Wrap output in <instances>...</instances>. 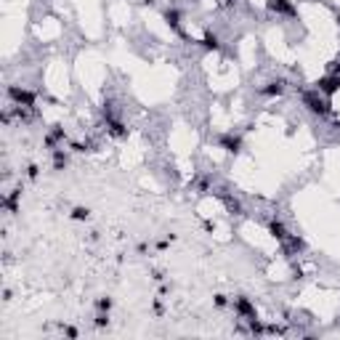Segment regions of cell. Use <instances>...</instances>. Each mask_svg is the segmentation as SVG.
I'll return each instance as SVG.
<instances>
[{"label": "cell", "instance_id": "7a4b0ae2", "mask_svg": "<svg viewBox=\"0 0 340 340\" xmlns=\"http://www.w3.org/2000/svg\"><path fill=\"white\" fill-rule=\"evenodd\" d=\"M8 99H11L16 107H35V91H27V88H19V85H8Z\"/></svg>", "mask_w": 340, "mask_h": 340}, {"label": "cell", "instance_id": "3957f363", "mask_svg": "<svg viewBox=\"0 0 340 340\" xmlns=\"http://www.w3.org/2000/svg\"><path fill=\"white\" fill-rule=\"evenodd\" d=\"M266 8L271 14H279V16H287V19H298V8L292 0H266Z\"/></svg>", "mask_w": 340, "mask_h": 340}, {"label": "cell", "instance_id": "d4e9b609", "mask_svg": "<svg viewBox=\"0 0 340 340\" xmlns=\"http://www.w3.org/2000/svg\"><path fill=\"white\" fill-rule=\"evenodd\" d=\"M146 250H149V244H146V242H141V244H138V247H136V252H138V255H144Z\"/></svg>", "mask_w": 340, "mask_h": 340}, {"label": "cell", "instance_id": "4316f807", "mask_svg": "<svg viewBox=\"0 0 340 340\" xmlns=\"http://www.w3.org/2000/svg\"><path fill=\"white\" fill-rule=\"evenodd\" d=\"M335 128H340V120H337V122H335Z\"/></svg>", "mask_w": 340, "mask_h": 340}, {"label": "cell", "instance_id": "8fae6325", "mask_svg": "<svg viewBox=\"0 0 340 340\" xmlns=\"http://www.w3.org/2000/svg\"><path fill=\"white\" fill-rule=\"evenodd\" d=\"M200 43H202L205 51H221V40H218V35H215V32H205V37Z\"/></svg>", "mask_w": 340, "mask_h": 340}, {"label": "cell", "instance_id": "5bb4252c", "mask_svg": "<svg viewBox=\"0 0 340 340\" xmlns=\"http://www.w3.org/2000/svg\"><path fill=\"white\" fill-rule=\"evenodd\" d=\"M61 138H64V128H59V125H56V128L51 130V133L45 136V146H48V149H53V146L59 144Z\"/></svg>", "mask_w": 340, "mask_h": 340}, {"label": "cell", "instance_id": "7402d4cb", "mask_svg": "<svg viewBox=\"0 0 340 340\" xmlns=\"http://www.w3.org/2000/svg\"><path fill=\"white\" fill-rule=\"evenodd\" d=\"M64 335H67V337H77L80 329H77V327H64Z\"/></svg>", "mask_w": 340, "mask_h": 340}, {"label": "cell", "instance_id": "4fadbf2b", "mask_svg": "<svg viewBox=\"0 0 340 340\" xmlns=\"http://www.w3.org/2000/svg\"><path fill=\"white\" fill-rule=\"evenodd\" d=\"M67 165H69L67 152H61V149H53V170H64Z\"/></svg>", "mask_w": 340, "mask_h": 340}, {"label": "cell", "instance_id": "30bf717a", "mask_svg": "<svg viewBox=\"0 0 340 340\" xmlns=\"http://www.w3.org/2000/svg\"><path fill=\"white\" fill-rule=\"evenodd\" d=\"M107 125H109V128H107V133H109L112 138H125V136H128V128L122 125L120 120H109Z\"/></svg>", "mask_w": 340, "mask_h": 340}, {"label": "cell", "instance_id": "277c9868", "mask_svg": "<svg viewBox=\"0 0 340 340\" xmlns=\"http://www.w3.org/2000/svg\"><path fill=\"white\" fill-rule=\"evenodd\" d=\"M316 91L322 93V96L332 99L335 93L340 91V77H337V74H324V77H319L316 80Z\"/></svg>", "mask_w": 340, "mask_h": 340}, {"label": "cell", "instance_id": "5b68a950", "mask_svg": "<svg viewBox=\"0 0 340 340\" xmlns=\"http://www.w3.org/2000/svg\"><path fill=\"white\" fill-rule=\"evenodd\" d=\"M165 16V22H167V27L173 32H178L181 37H186V32H184V27H181V11H178V8H167V11L162 14Z\"/></svg>", "mask_w": 340, "mask_h": 340}, {"label": "cell", "instance_id": "44dd1931", "mask_svg": "<svg viewBox=\"0 0 340 340\" xmlns=\"http://www.w3.org/2000/svg\"><path fill=\"white\" fill-rule=\"evenodd\" d=\"M27 176H30V181H35V178L40 176V167H37V165H30V167H27Z\"/></svg>", "mask_w": 340, "mask_h": 340}, {"label": "cell", "instance_id": "2e32d148", "mask_svg": "<svg viewBox=\"0 0 340 340\" xmlns=\"http://www.w3.org/2000/svg\"><path fill=\"white\" fill-rule=\"evenodd\" d=\"M88 218H91V210H88V207L77 205V207L72 210V221H88Z\"/></svg>", "mask_w": 340, "mask_h": 340}, {"label": "cell", "instance_id": "603a6c76", "mask_svg": "<svg viewBox=\"0 0 340 340\" xmlns=\"http://www.w3.org/2000/svg\"><path fill=\"white\" fill-rule=\"evenodd\" d=\"M152 311H154L157 316H162V314H165V306H162V303H159V300H157V303L152 306Z\"/></svg>", "mask_w": 340, "mask_h": 340}, {"label": "cell", "instance_id": "cb8c5ba5", "mask_svg": "<svg viewBox=\"0 0 340 340\" xmlns=\"http://www.w3.org/2000/svg\"><path fill=\"white\" fill-rule=\"evenodd\" d=\"M170 242H173V237H170V239H159V242H157V250H167Z\"/></svg>", "mask_w": 340, "mask_h": 340}, {"label": "cell", "instance_id": "e0dca14e", "mask_svg": "<svg viewBox=\"0 0 340 340\" xmlns=\"http://www.w3.org/2000/svg\"><path fill=\"white\" fill-rule=\"evenodd\" d=\"M285 242H287V250H292V252H298V250H303V247H306V242L300 239V237H287Z\"/></svg>", "mask_w": 340, "mask_h": 340}, {"label": "cell", "instance_id": "52a82bcc", "mask_svg": "<svg viewBox=\"0 0 340 340\" xmlns=\"http://www.w3.org/2000/svg\"><path fill=\"white\" fill-rule=\"evenodd\" d=\"M218 144H221V149H226L229 154H239V152H242V138H239V136H221Z\"/></svg>", "mask_w": 340, "mask_h": 340}, {"label": "cell", "instance_id": "7c38bea8", "mask_svg": "<svg viewBox=\"0 0 340 340\" xmlns=\"http://www.w3.org/2000/svg\"><path fill=\"white\" fill-rule=\"evenodd\" d=\"M19 197H22V189H14V192L3 200V207H6L8 213H16L19 210Z\"/></svg>", "mask_w": 340, "mask_h": 340}, {"label": "cell", "instance_id": "9c48e42d", "mask_svg": "<svg viewBox=\"0 0 340 340\" xmlns=\"http://www.w3.org/2000/svg\"><path fill=\"white\" fill-rule=\"evenodd\" d=\"M269 234L274 239H279V242H285L290 234H287V226L282 223V221H269Z\"/></svg>", "mask_w": 340, "mask_h": 340}, {"label": "cell", "instance_id": "ba28073f", "mask_svg": "<svg viewBox=\"0 0 340 340\" xmlns=\"http://www.w3.org/2000/svg\"><path fill=\"white\" fill-rule=\"evenodd\" d=\"M282 93H285V80H271L261 88V96H266V99H277Z\"/></svg>", "mask_w": 340, "mask_h": 340}, {"label": "cell", "instance_id": "ac0fdd59", "mask_svg": "<svg viewBox=\"0 0 340 340\" xmlns=\"http://www.w3.org/2000/svg\"><path fill=\"white\" fill-rule=\"evenodd\" d=\"M112 306H115V300H112L109 295H104V298H99V300H96V308H99V311H107V314L112 311Z\"/></svg>", "mask_w": 340, "mask_h": 340}, {"label": "cell", "instance_id": "8992f818", "mask_svg": "<svg viewBox=\"0 0 340 340\" xmlns=\"http://www.w3.org/2000/svg\"><path fill=\"white\" fill-rule=\"evenodd\" d=\"M234 311L242 316V319H252L255 316V306H252V300L250 298H244V295H239L237 300H234Z\"/></svg>", "mask_w": 340, "mask_h": 340}, {"label": "cell", "instance_id": "9a60e30c", "mask_svg": "<svg viewBox=\"0 0 340 340\" xmlns=\"http://www.w3.org/2000/svg\"><path fill=\"white\" fill-rule=\"evenodd\" d=\"M221 200L226 202V210H229L231 215H242V205L237 200H231V197H226V194H221Z\"/></svg>", "mask_w": 340, "mask_h": 340}, {"label": "cell", "instance_id": "d6986e66", "mask_svg": "<svg viewBox=\"0 0 340 340\" xmlns=\"http://www.w3.org/2000/svg\"><path fill=\"white\" fill-rule=\"evenodd\" d=\"M96 327H99V329L109 327V314H107V311H99V316H96Z\"/></svg>", "mask_w": 340, "mask_h": 340}, {"label": "cell", "instance_id": "6da1fadb", "mask_svg": "<svg viewBox=\"0 0 340 340\" xmlns=\"http://www.w3.org/2000/svg\"><path fill=\"white\" fill-rule=\"evenodd\" d=\"M303 107L311 112V115H316V117H327V115H332L329 99H327V96H322V93H319L316 88L303 93Z\"/></svg>", "mask_w": 340, "mask_h": 340}, {"label": "cell", "instance_id": "484cf974", "mask_svg": "<svg viewBox=\"0 0 340 340\" xmlns=\"http://www.w3.org/2000/svg\"><path fill=\"white\" fill-rule=\"evenodd\" d=\"M332 74H337V77H340V61H332Z\"/></svg>", "mask_w": 340, "mask_h": 340}, {"label": "cell", "instance_id": "ffe728a7", "mask_svg": "<svg viewBox=\"0 0 340 340\" xmlns=\"http://www.w3.org/2000/svg\"><path fill=\"white\" fill-rule=\"evenodd\" d=\"M213 303H215V308H226V303H229V298H226V295H221V292H218V295H213Z\"/></svg>", "mask_w": 340, "mask_h": 340}]
</instances>
